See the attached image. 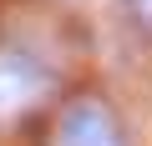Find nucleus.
<instances>
[{
    "instance_id": "f257e3e1",
    "label": "nucleus",
    "mask_w": 152,
    "mask_h": 146,
    "mask_svg": "<svg viewBox=\"0 0 152 146\" xmlns=\"http://www.w3.org/2000/svg\"><path fill=\"white\" fill-rule=\"evenodd\" d=\"M56 146H132V141H127V126L112 111V101L76 96V101H66V111L56 121Z\"/></svg>"
},
{
    "instance_id": "f03ea898",
    "label": "nucleus",
    "mask_w": 152,
    "mask_h": 146,
    "mask_svg": "<svg viewBox=\"0 0 152 146\" xmlns=\"http://www.w3.org/2000/svg\"><path fill=\"white\" fill-rule=\"evenodd\" d=\"M51 81H56V76H51L31 50L0 45V126L15 121L26 106H36V101L51 91Z\"/></svg>"
},
{
    "instance_id": "7ed1b4c3",
    "label": "nucleus",
    "mask_w": 152,
    "mask_h": 146,
    "mask_svg": "<svg viewBox=\"0 0 152 146\" xmlns=\"http://www.w3.org/2000/svg\"><path fill=\"white\" fill-rule=\"evenodd\" d=\"M127 5H132V15H137V20L152 30V0H127Z\"/></svg>"
}]
</instances>
